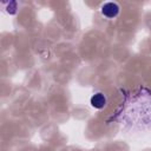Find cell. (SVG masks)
<instances>
[{"label":"cell","instance_id":"obj_1","mask_svg":"<svg viewBox=\"0 0 151 151\" xmlns=\"http://www.w3.org/2000/svg\"><path fill=\"white\" fill-rule=\"evenodd\" d=\"M119 11H120L119 5H118L117 2H112V1L105 2V4H103L101 7H100L101 14H103L105 18H107V19H114V18L119 14Z\"/></svg>","mask_w":151,"mask_h":151},{"label":"cell","instance_id":"obj_2","mask_svg":"<svg viewBox=\"0 0 151 151\" xmlns=\"http://www.w3.org/2000/svg\"><path fill=\"white\" fill-rule=\"evenodd\" d=\"M90 104H91L92 107L100 110V109H103V107L106 106V104H107V98H106V96H105L103 92H97V93H94V94L91 97Z\"/></svg>","mask_w":151,"mask_h":151}]
</instances>
